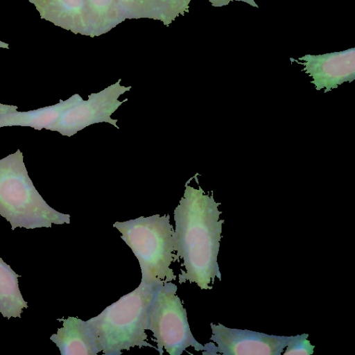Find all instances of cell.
Here are the masks:
<instances>
[{"label":"cell","instance_id":"1","mask_svg":"<svg viewBox=\"0 0 355 355\" xmlns=\"http://www.w3.org/2000/svg\"><path fill=\"white\" fill-rule=\"evenodd\" d=\"M185 184V190L175 208V234L177 242L176 261L183 260L185 270L179 275V283H196L201 289H211L215 278L221 280L218 255L223 219L211 195Z\"/></svg>","mask_w":355,"mask_h":355},{"label":"cell","instance_id":"2","mask_svg":"<svg viewBox=\"0 0 355 355\" xmlns=\"http://www.w3.org/2000/svg\"><path fill=\"white\" fill-rule=\"evenodd\" d=\"M156 288L157 286L140 282L132 291L86 321L100 352L119 355L135 347L156 349L146 341L145 331Z\"/></svg>","mask_w":355,"mask_h":355},{"label":"cell","instance_id":"3","mask_svg":"<svg viewBox=\"0 0 355 355\" xmlns=\"http://www.w3.org/2000/svg\"><path fill=\"white\" fill-rule=\"evenodd\" d=\"M0 216L16 227H51L70 223V215L51 207L28 176L20 150L0 159Z\"/></svg>","mask_w":355,"mask_h":355},{"label":"cell","instance_id":"4","mask_svg":"<svg viewBox=\"0 0 355 355\" xmlns=\"http://www.w3.org/2000/svg\"><path fill=\"white\" fill-rule=\"evenodd\" d=\"M137 259L141 282L162 286L175 280L171 265L176 261L177 242L170 216H140L113 224Z\"/></svg>","mask_w":355,"mask_h":355},{"label":"cell","instance_id":"5","mask_svg":"<svg viewBox=\"0 0 355 355\" xmlns=\"http://www.w3.org/2000/svg\"><path fill=\"white\" fill-rule=\"evenodd\" d=\"M177 290L171 282L157 286L150 308L147 329L152 331L160 355L164 350L170 355H180L189 347L196 351L205 350L191 333L187 311Z\"/></svg>","mask_w":355,"mask_h":355},{"label":"cell","instance_id":"6","mask_svg":"<svg viewBox=\"0 0 355 355\" xmlns=\"http://www.w3.org/2000/svg\"><path fill=\"white\" fill-rule=\"evenodd\" d=\"M121 79L104 89L92 93L85 101L75 94L69 98V103L58 120L48 129L56 131L63 136L71 137L85 128L98 123L106 122L119 128L117 119L111 118V114L128 101H119L118 98L132 86L120 85Z\"/></svg>","mask_w":355,"mask_h":355},{"label":"cell","instance_id":"7","mask_svg":"<svg viewBox=\"0 0 355 355\" xmlns=\"http://www.w3.org/2000/svg\"><path fill=\"white\" fill-rule=\"evenodd\" d=\"M210 326L216 352L223 355H281L290 337L230 328L220 323Z\"/></svg>","mask_w":355,"mask_h":355},{"label":"cell","instance_id":"8","mask_svg":"<svg viewBox=\"0 0 355 355\" xmlns=\"http://www.w3.org/2000/svg\"><path fill=\"white\" fill-rule=\"evenodd\" d=\"M304 66L317 91L324 93L337 88L345 82L355 79V48L320 55L306 54L298 59L290 58Z\"/></svg>","mask_w":355,"mask_h":355},{"label":"cell","instance_id":"9","mask_svg":"<svg viewBox=\"0 0 355 355\" xmlns=\"http://www.w3.org/2000/svg\"><path fill=\"white\" fill-rule=\"evenodd\" d=\"M42 19L75 34L90 36L87 0H29Z\"/></svg>","mask_w":355,"mask_h":355},{"label":"cell","instance_id":"10","mask_svg":"<svg viewBox=\"0 0 355 355\" xmlns=\"http://www.w3.org/2000/svg\"><path fill=\"white\" fill-rule=\"evenodd\" d=\"M62 321V327L51 336L62 355H96L100 349L86 321L69 316Z\"/></svg>","mask_w":355,"mask_h":355},{"label":"cell","instance_id":"11","mask_svg":"<svg viewBox=\"0 0 355 355\" xmlns=\"http://www.w3.org/2000/svg\"><path fill=\"white\" fill-rule=\"evenodd\" d=\"M125 19L148 18L171 24L189 12L191 0H116Z\"/></svg>","mask_w":355,"mask_h":355},{"label":"cell","instance_id":"12","mask_svg":"<svg viewBox=\"0 0 355 355\" xmlns=\"http://www.w3.org/2000/svg\"><path fill=\"white\" fill-rule=\"evenodd\" d=\"M69 98L60 100L59 103L37 110L27 112L15 111L3 116L0 119V128L5 126H27L37 130H48L67 107Z\"/></svg>","mask_w":355,"mask_h":355},{"label":"cell","instance_id":"13","mask_svg":"<svg viewBox=\"0 0 355 355\" xmlns=\"http://www.w3.org/2000/svg\"><path fill=\"white\" fill-rule=\"evenodd\" d=\"M19 277L0 257V313L8 319L21 318L22 309L28 308L19 288Z\"/></svg>","mask_w":355,"mask_h":355},{"label":"cell","instance_id":"14","mask_svg":"<svg viewBox=\"0 0 355 355\" xmlns=\"http://www.w3.org/2000/svg\"><path fill=\"white\" fill-rule=\"evenodd\" d=\"M90 37L110 31L123 22V16L116 0H87Z\"/></svg>","mask_w":355,"mask_h":355},{"label":"cell","instance_id":"15","mask_svg":"<svg viewBox=\"0 0 355 355\" xmlns=\"http://www.w3.org/2000/svg\"><path fill=\"white\" fill-rule=\"evenodd\" d=\"M309 334L290 336L284 355H311L315 346L308 340Z\"/></svg>","mask_w":355,"mask_h":355},{"label":"cell","instance_id":"16","mask_svg":"<svg viewBox=\"0 0 355 355\" xmlns=\"http://www.w3.org/2000/svg\"><path fill=\"white\" fill-rule=\"evenodd\" d=\"M232 1H240L245 2L253 7L258 8V5L255 3L254 0H209L212 6L214 7H222L224 6H227Z\"/></svg>","mask_w":355,"mask_h":355},{"label":"cell","instance_id":"17","mask_svg":"<svg viewBox=\"0 0 355 355\" xmlns=\"http://www.w3.org/2000/svg\"><path fill=\"white\" fill-rule=\"evenodd\" d=\"M17 109L15 105L0 103V119L7 114L17 111Z\"/></svg>","mask_w":355,"mask_h":355},{"label":"cell","instance_id":"18","mask_svg":"<svg viewBox=\"0 0 355 355\" xmlns=\"http://www.w3.org/2000/svg\"><path fill=\"white\" fill-rule=\"evenodd\" d=\"M0 48L8 49V44L7 43L0 41Z\"/></svg>","mask_w":355,"mask_h":355}]
</instances>
